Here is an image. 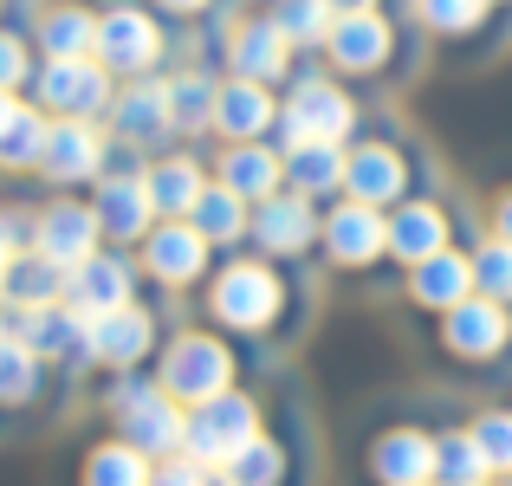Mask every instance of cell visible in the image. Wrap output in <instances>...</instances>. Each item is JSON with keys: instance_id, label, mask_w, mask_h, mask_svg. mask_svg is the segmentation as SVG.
Wrapping results in <instances>:
<instances>
[{"instance_id": "5bb4252c", "label": "cell", "mask_w": 512, "mask_h": 486, "mask_svg": "<svg viewBox=\"0 0 512 486\" xmlns=\"http://www.w3.org/2000/svg\"><path fill=\"white\" fill-rule=\"evenodd\" d=\"M350 130V98L344 91H331V85H299L292 91V104H286V137L292 143H338Z\"/></svg>"}, {"instance_id": "83f0119b", "label": "cell", "mask_w": 512, "mask_h": 486, "mask_svg": "<svg viewBox=\"0 0 512 486\" xmlns=\"http://www.w3.org/2000/svg\"><path fill=\"white\" fill-rule=\"evenodd\" d=\"M46 130H52V117L39 111V104H20V117L0 130V169H7V175L39 169V156H46Z\"/></svg>"}, {"instance_id": "8fae6325", "label": "cell", "mask_w": 512, "mask_h": 486, "mask_svg": "<svg viewBox=\"0 0 512 486\" xmlns=\"http://www.w3.org/2000/svg\"><path fill=\"white\" fill-rule=\"evenodd\" d=\"M111 130L124 143H163L169 130H175V117H169V85H156V78H130L124 91L111 98Z\"/></svg>"}, {"instance_id": "3957f363", "label": "cell", "mask_w": 512, "mask_h": 486, "mask_svg": "<svg viewBox=\"0 0 512 486\" xmlns=\"http://www.w3.org/2000/svg\"><path fill=\"white\" fill-rule=\"evenodd\" d=\"M111 409H117V422H124V441L137 454H150V461H156V454H175L182 435H188V415L175 409V396L163 383H156V389L150 383H124L111 396Z\"/></svg>"}, {"instance_id": "d4e9b609", "label": "cell", "mask_w": 512, "mask_h": 486, "mask_svg": "<svg viewBox=\"0 0 512 486\" xmlns=\"http://www.w3.org/2000/svg\"><path fill=\"white\" fill-rule=\"evenodd\" d=\"M143 182H150V201H156V214H169V221H188V214H195V201H201V169L188 156H169V162H156L150 175H143Z\"/></svg>"}, {"instance_id": "6da1fadb", "label": "cell", "mask_w": 512, "mask_h": 486, "mask_svg": "<svg viewBox=\"0 0 512 486\" xmlns=\"http://www.w3.org/2000/svg\"><path fill=\"white\" fill-rule=\"evenodd\" d=\"M111 98H117V78L98 59H39V72H33V104L46 117H85V124H98L111 111Z\"/></svg>"}, {"instance_id": "603a6c76", "label": "cell", "mask_w": 512, "mask_h": 486, "mask_svg": "<svg viewBox=\"0 0 512 486\" xmlns=\"http://www.w3.org/2000/svg\"><path fill=\"white\" fill-rule=\"evenodd\" d=\"M253 234H260V247H273V253H299L305 240H312V208H305V195H273V201H260V214H253Z\"/></svg>"}, {"instance_id": "277c9868", "label": "cell", "mask_w": 512, "mask_h": 486, "mask_svg": "<svg viewBox=\"0 0 512 486\" xmlns=\"http://www.w3.org/2000/svg\"><path fill=\"white\" fill-rule=\"evenodd\" d=\"M227 383H234V357H227L214 337L188 331V337H175V344H169V357H163V389H169L175 402L201 409V402L227 396Z\"/></svg>"}, {"instance_id": "ab89813d", "label": "cell", "mask_w": 512, "mask_h": 486, "mask_svg": "<svg viewBox=\"0 0 512 486\" xmlns=\"http://www.w3.org/2000/svg\"><path fill=\"white\" fill-rule=\"evenodd\" d=\"M480 13H487V0H422V20L441 26V33H467Z\"/></svg>"}, {"instance_id": "74e56055", "label": "cell", "mask_w": 512, "mask_h": 486, "mask_svg": "<svg viewBox=\"0 0 512 486\" xmlns=\"http://www.w3.org/2000/svg\"><path fill=\"white\" fill-rule=\"evenodd\" d=\"M227 474H234V486H279L286 461H279L273 441H253L247 454H234V461H227Z\"/></svg>"}, {"instance_id": "7c38bea8", "label": "cell", "mask_w": 512, "mask_h": 486, "mask_svg": "<svg viewBox=\"0 0 512 486\" xmlns=\"http://www.w3.org/2000/svg\"><path fill=\"white\" fill-rule=\"evenodd\" d=\"M33 46L39 59H98V13L78 0H52L33 20Z\"/></svg>"}, {"instance_id": "4316f807", "label": "cell", "mask_w": 512, "mask_h": 486, "mask_svg": "<svg viewBox=\"0 0 512 486\" xmlns=\"http://www.w3.org/2000/svg\"><path fill=\"white\" fill-rule=\"evenodd\" d=\"M467 292H474V260H454V253L441 247L435 260L415 266V299H422V305H441V312H454Z\"/></svg>"}, {"instance_id": "d6986e66", "label": "cell", "mask_w": 512, "mask_h": 486, "mask_svg": "<svg viewBox=\"0 0 512 486\" xmlns=\"http://www.w3.org/2000/svg\"><path fill=\"white\" fill-rule=\"evenodd\" d=\"M0 299H7V305H59V299H65V266L46 260V253H33V247L13 253Z\"/></svg>"}, {"instance_id": "8d00e7d4", "label": "cell", "mask_w": 512, "mask_h": 486, "mask_svg": "<svg viewBox=\"0 0 512 486\" xmlns=\"http://www.w3.org/2000/svg\"><path fill=\"white\" fill-rule=\"evenodd\" d=\"M33 72H39L33 39L13 33V26H0V91H26V85H33Z\"/></svg>"}, {"instance_id": "f546056e", "label": "cell", "mask_w": 512, "mask_h": 486, "mask_svg": "<svg viewBox=\"0 0 512 486\" xmlns=\"http://www.w3.org/2000/svg\"><path fill=\"white\" fill-rule=\"evenodd\" d=\"M150 454H137L130 441H104L85 461V486H150Z\"/></svg>"}, {"instance_id": "836d02e7", "label": "cell", "mask_w": 512, "mask_h": 486, "mask_svg": "<svg viewBox=\"0 0 512 486\" xmlns=\"http://www.w3.org/2000/svg\"><path fill=\"white\" fill-rule=\"evenodd\" d=\"M292 182H299V195H318V188H338L344 182V150L338 143H292Z\"/></svg>"}, {"instance_id": "f35d334b", "label": "cell", "mask_w": 512, "mask_h": 486, "mask_svg": "<svg viewBox=\"0 0 512 486\" xmlns=\"http://www.w3.org/2000/svg\"><path fill=\"white\" fill-rule=\"evenodd\" d=\"M474 286L487 292V299H512V247H506V240L474 260Z\"/></svg>"}, {"instance_id": "30bf717a", "label": "cell", "mask_w": 512, "mask_h": 486, "mask_svg": "<svg viewBox=\"0 0 512 486\" xmlns=\"http://www.w3.org/2000/svg\"><path fill=\"white\" fill-rule=\"evenodd\" d=\"M91 214H98V227L111 240H143L156 227V201H150V182L143 175H117V169H104L98 175V201H91Z\"/></svg>"}, {"instance_id": "4fadbf2b", "label": "cell", "mask_w": 512, "mask_h": 486, "mask_svg": "<svg viewBox=\"0 0 512 486\" xmlns=\"http://www.w3.org/2000/svg\"><path fill=\"white\" fill-rule=\"evenodd\" d=\"M143 266H150L163 286H188L208 266V240L195 234V221H163L143 234Z\"/></svg>"}, {"instance_id": "9a60e30c", "label": "cell", "mask_w": 512, "mask_h": 486, "mask_svg": "<svg viewBox=\"0 0 512 486\" xmlns=\"http://www.w3.org/2000/svg\"><path fill=\"white\" fill-rule=\"evenodd\" d=\"M150 344H156V324H150V312H137V305L91 318V363L130 370V363H143V357H150Z\"/></svg>"}, {"instance_id": "b9f144b4", "label": "cell", "mask_w": 512, "mask_h": 486, "mask_svg": "<svg viewBox=\"0 0 512 486\" xmlns=\"http://www.w3.org/2000/svg\"><path fill=\"white\" fill-rule=\"evenodd\" d=\"M150 486H201V461H169V467H156Z\"/></svg>"}, {"instance_id": "d6a6232c", "label": "cell", "mask_w": 512, "mask_h": 486, "mask_svg": "<svg viewBox=\"0 0 512 486\" xmlns=\"http://www.w3.org/2000/svg\"><path fill=\"white\" fill-rule=\"evenodd\" d=\"M214 104H221V85H208L201 72L169 78V117H175V130H208L214 124Z\"/></svg>"}, {"instance_id": "60d3db41", "label": "cell", "mask_w": 512, "mask_h": 486, "mask_svg": "<svg viewBox=\"0 0 512 486\" xmlns=\"http://www.w3.org/2000/svg\"><path fill=\"white\" fill-rule=\"evenodd\" d=\"M474 441L487 454V467H512V415H480Z\"/></svg>"}, {"instance_id": "2e32d148", "label": "cell", "mask_w": 512, "mask_h": 486, "mask_svg": "<svg viewBox=\"0 0 512 486\" xmlns=\"http://www.w3.org/2000/svg\"><path fill=\"white\" fill-rule=\"evenodd\" d=\"M325 240H331V253H338L344 266H363V260H376V253L389 247V227H383V214H376V208L350 201V208H338V214H331Z\"/></svg>"}, {"instance_id": "ac0fdd59", "label": "cell", "mask_w": 512, "mask_h": 486, "mask_svg": "<svg viewBox=\"0 0 512 486\" xmlns=\"http://www.w3.org/2000/svg\"><path fill=\"white\" fill-rule=\"evenodd\" d=\"M266 124H273V98H266V85H253V78H234V85H221L214 130H227L234 143H253Z\"/></svg>"}, {"instance_id": "ee69618b", "label": "cell", "mask_w": 512, "mask_h": 486, "mask_svg": "<svg viewBox=\"0 0 512 486\" xmlns=\"http://www.w3.org/2000/svg\"><path fill=\"white\" fill-rule=\"evenodd\" d=\"M325 7H331V13L344 20V13H370V0H325Z\"/></svg>"}, {"instance_id": "9c48e42d", "label": "cell", "mask_w": 512, "mask_h": 486, "mask_svg": "<svg viewBox=\"0 0 512 486\" xmlns=\"http://www.w3.org/2000/svg\"><path fill=\"white\" fill-rule=\"evenodd\" d=\"M279 312V279L266 266H227L214 279V318L234 324V331H260Z\"/></svg>"}, {"instance_id": "7dc6e473", "label": "cell", "mask_w": 512, "mask_h": 486, "mask_svg": "<svg viewBox=\"0 0 512 486\" xmlns=\"http://www.w3.org/2000/svg\"><path fill=\"white\" fill-rule=\"evenodd\" d=\"M201 486H234V474H214V467H201Z\"/></svg>"}, {"instance_id": "52a82bcc", "label": "cell", "mask_w": 512, "mask_h": 486, "mask_svg": "<svg viewBox=\"0 0 512 486\" xmlns=\"http://www.w3.org/2000/svg\"><path fill=\"white\" fill-rule=\"evenodd\" d=\"M137 292V273H130L124 253H91L85 266H72L65 273V305H72L78 318H104V312H124V305Z\"/></svg>"}, {"instance_id": "8992f818", "label": "cell", "mask_w": 512, "mask_h": 486, "mask_svg": "<svg viewBox=\"0 0 512 486\" xmlns=\"http://www.w3.org/2000/svg\"><path fill=\"white\" fill-rule=\"evenodd\" d=\"M98 240H104L98 214H91L85 201H72V195L33 214V253H46V260H59L65 273H72V266H85L91 253H98Z\"/></svg>"}, {"instance_id": "f1b7e54d", "label": "cell", "mask_w": 512, "mask_h": 486, "mask_svg": "<svg viewBox=\"0 0 512 486\" xmlns=\"http://www.w3.org/2000/svg\"><path fill=\"white\" fill-rule=\"evenodd\" d=\"M389 247L402 253V260H435L441 247H448V221H441L435 208H402L396 221H389Z\"/></svg>"}, {"instance_id": "d590c367", "label": "cell", "mask_w": 512, "mask_h": 486, "mask_svg": "<svg viewBox=\"0 0 512 486\" xmlns=\"http://www.w3.org/2000/svg\"><path fill=\"white\" fill-rule=\"evenodd\" d=\"M435 474L454 480V486H487V454H480L474 435H454L435 448Z\"/></svg>"}, {"instance_id": "44dd1931", "label": "cell", "mask_w": 512, "mask_h": 486, "mask_svg": "<svg viewBox=\"0 0 512 486\" xmlns=\"http://www.w3.org/2000/svg\"><path fill=\"white\" fill-rule=\"evenodd\" d=\"M331 59L350 65V72H370V65H383V52H389V26L376 20V13H344L338 26H331Z\"/></svg>"}, {"instance_id": "ffe728a7", "label": "cell", "mask_w": 512, "mask_h": 486, "mask_svg": "<svg viewBox=\"0 0 512 486\" xmlns=\"http://www.w3.org/2000/svg\"><path fill=\"white\" fill-rule=\"evenodd\" d=\"M286 52H292V39L279 33L273 20H253V26L234 33V72L253 78V85H266V78L286 72Z\"/></svg>"}, {"instance_id": "f6af8a7d", "label": "cell", "mask_w": 512, "mask_h": 486, "mask_svg": "<svg viewBox=\"0 0 512 486\" xmlns=\"http://www.w3.org/2000/svg\"><path fill=\"white\" fill-rule=\"evenodd\" d=\"M156 7H169V13H201L208 0H156Z\"/></svg>"}, {"instance_id": "e575fe53", "label": "cell", "mask_w": 512, "mask_h": 486, "mask_svg": "<svg viewBox=\"0 0 512 486\" xmlns=\"http://www.w3.org/2000/svg\"><path fill=\"white\" fill-rule=\"evenodd\" d=\"M273 26L292 39V46H318V39H331V7L325 0H279Z\"/></svg>"}, {"instance_id": "1f68e13d", "label": "cell", "mask_w": 512, "mask_h": 486, "mask_svg": "<svg viewBox=\"0 0 512 486\" xmlns=\"http://www.w3.org/2000/svg\"><path fill=\"white\" fill-rule=\"evenodd\" d=\"M39 370H46V363H39L33 350L20 344V337L0 331V409H20V402H33V396H39Z\"/></svg>"}, {"instance_id": "4dcf8cb0", "label": "cell", "mask_w": 512, "mask_h": 486, "mask_svg": "<svg viewBox=\"0 0 512 486\" xmlns=\"http://www.w3.org/2000/svg\"><path fill=\"white\" fill-rule=\"evenodd\" d=\"M188 221H195V234L208 240H240L247 234V201L234 195V188H201V201H195V214H188Z\"/></svg>"}, {"instance_id": "cb8c5ba5", "label": "cell", "mask_w": 512, "mask_h": 486, "mask_svg": "<svg viewBox=\"0 0 512 486\" xmlns=\"http://www.w3.org/2000/svg\"><path fill=\"white\" fill-rule=\"evenodd\" d=\"M376 474L389 486H422L435 474V441L415 435V428H402V435H383L376 441Z\"/></svg>"}, {"instance_id": "5b68a950", "label": "cell", "mask_w": 512, "mask_h": 486, "mask_svg": "<svg viewBox=\"0 0 512 486\" xmlns=\"http://www.w3.org/2000/svg\"><path fill=\"white\" fill-rule=\"evenodd\" d=\"M163 59V26L143 7H111L98 13V65L111 78H150Z\"/></svg>"}, {"instance_id": "ba28073f", "label": "cell", "mask_w": 512, "mask_h": 486, "mask_svg": "<svg viewBox=\"0 0 512 486\" xmlns=\"http://www.w3.org/2000/svg\"><path fill=\"white\" fill-rule=\"evenodd\" d=\"M39 175H46V182H59V188L104 175V137H98V124H85V117H52Z\"/></svg>"}, {"instance_id": "681fc988", "label": "cell", "mask_w": 512, "mask_h": 486, "mask_svg": "<svg viewBox=\"0 0 512 486\" xmlns=\"http://www.w3.org/2000/svg\"><path fill=\"white\" fill-rule=\"evenodd\" d=\"M0 318H7V299H0Z\"/></svg>"}, {"instance_id": "484cf974", "label": "cell", "mask_w": 512, "mask_h": 486, "mask_svg": "<svg viewBox=\"0 0 512 486\" xmlns=\"http://www.w3.org/2000/svg\"><path fill=\"white\" fill-rule=\"evenodd\" d=\"M344 182H350V195H357L363 208L396 201L402 195V156L396 150H357V156H344Z\"/></svg>"}, {"instance_id": "e0dca14e", "label": "cell", "mask_w": 512, "mask_h": 486, "mask_svg": "<svg viewBox=\"0 0 512 486\" xmlns=\"http://www.w3.org/2000/svg\"><path fill=\"white\" fill-rule=\"evenodd\" d=\"M448 344L461 350V357H493V350L506 344V312L500 299H461L448 312Z\"/></svg>"}, {"instance_id": "7bdbcfd3", "label": "cell", "mask_w": 512, "mask_h": 486, "mask_svg": "<svg viewBox=\"0 0 512 486\" xmlns=\"http://www.w3.org/2000/svg\"><path fill=\"white\" fill-rule=\"evenodd\" d=\"M13 117H20V91H0V130H7Z\"/></svg>"}, {"instance_id": "c3c4849f", "label": "cell", "mask_w": 512, "mask_h": 486, "mask_svg": "<svg viewBox=\"0 0 512 486\" xmlns=\"http://www.w3.org/2000/svg\"><path fill=\"white\" fill-rule=\"evenodd\" d=\"M13 253H20V247H7V240H0V286H7V266H13Z\"/></svg>"}, {"instance_id": "7402d4cb", "label": "cell", "mask_w": 512, "mask_h": 486, "mask_svg": "<svg viewBox=\"0 0 512 486\" xmlns=\"http://www.w3.org/2000/svg\"><path fill=\"white\" fill-rule=\"evenodd\" d=\"M221 188H234L240 201H273L279 188V156L260 150V143H234L221 156Z\"/></svg>"}, {"instance_id": "bcb514c9", "label": "cell", "mask_w": 512, "mask_h": 486, "mask_svg": "<svg viewBox=\"0 0 512 486\" xmlns=\"http://www.w3.org/2000/svg\"><path fill=\"white\" fill-rule=\"evenodd\" d=\"M500 240H506V247H512V195L500 201Z\"/></svg>"}, {"instance_id": "7a4b0ae2", "label": "cell", "mask_w": 512, "mask_h": 486, "mask_svg": "<svg viewBox=\"0 0 512 486\" xmlns=\"http://www.w3.org/2000/svg\"><path fill=\"white\" fill-rule=\"evenodd\" d=\"M253 441H260V409H253L247 396H214V402H201L195 415H188V435H182V448L195 454L201 467H227L234 454H247Z\"/></svg>"}]
</instances>
